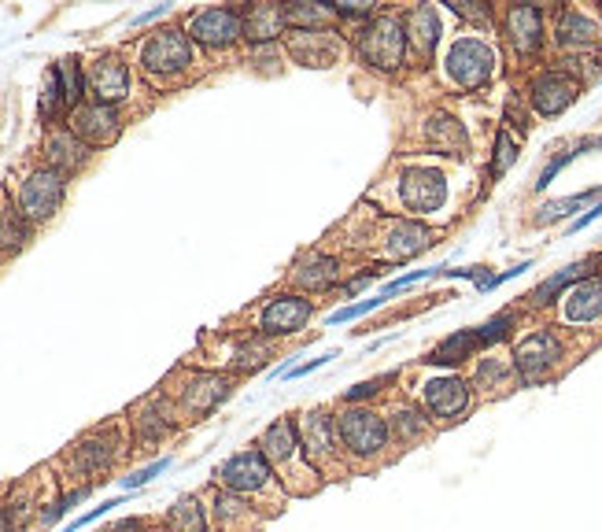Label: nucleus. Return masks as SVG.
Wrapping results in <instances>:
<instances>
[{"mask_svg": "<svg viewBox=\"0 0 602 532\" xmlns=\"http://www.w3.org/2000/svg\"><path fill=\"white\" fill-rule=\"evenodd\" d=\"M433 241V233L418 226V222H399L396 230H392V255L396 259H410V255H418L422 248H429Z\"/></svg>", "mask_w": 602, "mask_h": 532, "instance_id": "nucleus-34", "label": "nucleus"}, {"mask_svg": "<svg viewBox=\"0 0 602 532\" xmlns=\"http://www.w3.org/2000/svg\"><path fill=\"white\" fill-rule=\"evenodd\" d=\"M418 399H422V411L429 414V422L451 425L470 411L473 396H470V381H462V377H455V374H444V377H429V381H422Z\"/></svg>", "mask_w": 602, "mask_h": 532, "instance_id": "nucleus-7", "label": "nucleus"}, {"mask_svg": "<svg viewBox=\"0 0 602 532\" xmlns=\"http://www.w3.org/2000/svg\"><path fill=\"white\" fill-rule=\"evenodd\" d=\"M85 85L97 104H119V100L130 97L133 89V74L130 63H122L119 56H100V60L89 63V74H85Z\"/></svg>", "mask_w": 602, "mask_h": 532, "instance_id": "nucleus-15", "label": "nucleus"}, {"mask_svg": "<svg viewBox=\"0 0 602 532\" xmlns=\"http://www.w3.org/2000/svg\"><path fill=\"white\" fill-rule=\"evenodd\" d=\"M425 141H429L436 152L458 156V152L466 148V130H462V122H455L451 115H436V119H429V126H425Z\"/></svg>", "mask_w": 602, "mask_h": 532, "instance_id": "nucleus-29", "label": "nucleus"}, {"mask_svg": "<svg viewBox=\"0 0 602 532\" xmlns=\"http://www.w3.org/2000/svg\"><path fill=\"white\" fill-rule=\"evenodd\" d=\"M396 381V374H385V377H374V381H362V385H355V388H348L344 392V407H362L366 399H374L377 392L385 385H392Z\"/></svg>", "mask_w": 602, "mask_h": 532, "instance_id": "nucleus-42", "label": "nucleus"}, {"mask_svg": "<svg viewBox=\"0 0 602 532\" xmlns=\"http://www.w3.org/2000/svg\"><path fill=\"white\" fill-rule=\"evenodd\" d=\"M588 266H591V263H573V266H566V270H558L554 278H547V281H543V285H540V289L532 292L529 300H532V303H540V307H543V303H551L554 296H558V292L569 289L573 281L584 278V270H588Z\"/></svg>", "mask_w": 602, "mask_h": 532, "instance_id": "nucleus-39", "label": "nucleus"}, {"mask_svg": "<svg viewBox=\"0 0 602 532\" xmlns=\"http://www.w3.org/2000/svg\"><path fill=\"white\" fill-rule=\"evenodd\" d=\"M447 196V182L440 170H407L403 178H399V204L410 207V211H436V207L444 204Z\"/></svg>", "mask_w": 602, "mask_h": 532, "instance_id": "nucleus-18", "label": "nucleus"}, {"mask_svg": "<svg viewBox=\"0 0 602 532\" xmlns=\"http://www.w3.org/2000/svg\"><path fill=\"white\" fill-rule=\"evenodd\" d=\"M289 52L296 63H307V67H329V63L337 60V41H333L326 30H292Z\"/></svg>", "mask_w": 602, "mask_h": 532, "instance_id": "nucleus-21", "label": "nucleus"}, {"mask_svg": "<svg viewBox=\"0 0 602 532\" xmlns=\"http://www.w3.org/2000/svg\"><path fill=\"white\" fill-rule=\"evenodd\" d=\"M215 488H226L233 496L248 499L255 510H263L266 518L281 514L285 503H289V492L281 488L274 466L266 462V455L259 448H244L237 455H229L215 470Z\"/></svg>", "mask_w": 602, "mask_h": 532, "instance_id": "nucleus-2", "label": "nucleus"}, {"mask_svg": "<svg viewBox=\"0 0 602 532\" xmlns=\"http://www.w3.org/2000/svg\"><path fill=\"white\" fill-rule=\"evenodd\" d=\"M115 507H122V499H108V503H100V507H93V510H89V514H82V518H78V521H71V525H67V529H63V532H78V529H85V525H93V521L104 518V514H108V510H115Z\"/></svg>", "mask_w": 602, "mask_h": 532, "instance_id": "nucleus-48", "label": "nucleus"}, {"mask_svg": "<svg viewBox=\"0 0 602 532\" xmlns=\"http://www.w3.org/2000/svg\"><path fill=\"white\" fill-rule=\"evenodd\" d=\"M337 359V351H326V355H318V359H311V363L296 366V370H289V377H303V374H314V370H322V366H329Z\"/></svg>", "mask_w": 602, "mask_h": 532, "instance_id": "nucleus-49", "label": "nucleus"}, {"mask_svg": "<svg viewBox=\"0 0 602 532\" xmlns=\"http://www.w3.org/2000/svg\"><path fill=\"white\" fill-rule=\"evenodd\" d=\"M514 156H518L514 137H510V133H499V137H495V174H503V170L514 163Z\"/></svg>", "mask_w": 602, "mask_h": 532, "instance_id": "nucleus-47", "label": "nucleus"}, {"mask_svg": "<svg viewBox=\"0 0 602 532\" xmlns=\"http://www.w3.org/2000/svg\"><path fill=\"white\" fill-rule=\"evenodd\" d=\"M506 34H510V45H514L521 56L536 52L540 34H543L540 12H536V8H510V12H506Z\"/></svg>", "mask_w": 602, "mask_h": 532, "instance_id": "nucleus-23", "label": "nucleus"}, {"mask_svg": "<svg viewBox=\"0 0 602 532\" xmlns=\"http://www.w3.org/2000/svg\"><path fill=\"white\" fill-rule=\"evenodd\" d=\"M26 237H30V226L19 207L4 204L0 207V248H23Z\"/></svg>", "mask_w": 602, "mask_h": 532, "instance_id": "nucleus-37", "label": "nucleus"}, {"mask_svg": "<svg viewBox=\"0 0 602 532\" xmlns=\"http://www.w3.org/2000/svg\"><path fill=\"white\" fill-rule=\"evenodd\" d=\"M577 100V82L562 71H547L532 82V104L540 115H558Z\"/></svg>", "mask_w": 602, "mask_h": 532, "instance_id": "nucleus-19", "label": "nucleus"}, {"mask_svg": "<svg viewBox=\"0 0 602 532\" xmlns=\"http://www.w3.org/2000/svg\"><path fill=\"white\" fill-rule=\"evenodd\" d=\"M314 303L303 296H274L266 300V307L259 311V333L266 337H285V333H300L311 318Z\"/></svg>", "mask_w": 602, "mask_h": 532, "instance_id": "nucleus-17", "label": "nucleus"}, {"mask_svg": "<svg viewBox=\"0 0 602 532\" xmlns=\"http://www.w3.org/2000/svg\"><path fill=\"white\" fill-rule=\"evenodd\" d=\"M440 270H447V266H433V270H410V274H403V278H396V281H388L385 289L377 292V300L385 303V300H392V296H399L403 289H410L414 281H422L425 274H440Z\"/></svg>", "mask_w": 602, "mask_h": 532, "instance_id": "nucleus-44", "label": "nucleus"}, {"mask_svg": "<svg viewBox=\"0 0 602 532\" xmlns=\"http://www.w3.org/2000/svg\"><path fill=\"white\" fill-rule=\"evenodd\" d=\"M333 19L329 4H292L285 8V26L292 30H314V26H326Z\"/></svg>", "mask_w": 602, "mask_h": 532, "instance_id": "nucleus-38", "label": "nucleus"}, {"mask_svg": "<svg viewBox=\"0 0 602 532\" xmlns=\"http://www.w3.org/2000/svg\"><path fill=\"white\" fill-rule=\"evenodd\" d=\"M193 63H196L193 37L185 34V30H174V26H170V30H156V34L141 45V67H145L152 78H159V82L178 78V74H185Z\"/></svg>", "mask_w": 602, "mask_h": 532, "instance_id": "nucleus-6", "label": "nucleus"}, {"mask_svg": "<svg viewBox=\"0 0 602 532\" xmlns=\"http://www.w3.org/2000/svg\"><path fill=\"white\" fill-rule=\"evenodd\" d=\"M477 348H481V344H477V329H462V333H455V337H447L440 348H433L429 363L455 366V363H462V359H473V351Z\"/></svg>", "mask_w": 602, "mask_h": 532, "instance_id": "nucleus-31", "label": "nucleus"}, {"mask_svg": "<svg viewBox=\"0 0 602 532\" xmlns=\"http://www.w3.org/2000/svg\"><path fill=\"white\" fill-rule=\"evenodd\" d=\"M277 34H285V8L277 4H255L244 12V37L252 41H274Z\"/></svg>", "mask_w": 602, "mask_h": 532, "instance_id": "nucleus-27", "label": "nucleus"}, {"mask_svg": "<svg viewBox=\"0 0 602 532\" xmlns=\"http://www.w3.org/2000/svg\"><path fill=\"white\" fill-rule=\"evenodd\" d=\"M167 433H170V411H163L159 396L145 399L133 411V436H137V444H159Z\"/></svg>", "mask_w": 602, "mask_h": 532, "instance_id": "nucleus-25", "label": "nucleus"}, {"mask_svg": "<svg viewBox=\"0 0 602 532\" xmlns=\"http://www.w3.org/2000/svg\"><path fill=\"white\" fill-rule=\"evenodd\" d=\"M185 34L207 45V49H229L244 34V15L237 8H204L189 19Z\"/></svg>", "mask_w": 602, "mask_h": 532, "instance_id": "nucleus-13", "label": "nucleus"}, {"mask_svg": "<svg viewBox=\"0 0 602 532\" xmlns=\"http://www.w3.org/2000/svg\"><path fill=\"white\" fill-rule=\"evenodd\" d=\"M148 532H170L167 525H156V529H148Z\"/></svg>", "mask_w": 602, "mask_h": 532, "instance_id": "nucleus-56", "label": "nucleus"}, {"mask_svg": "<svg viewBox=\"0 0 602 532\" xmlns=\"http://www.w3.org/2000/svg\"><path fill=\"white\" fill-rule=\"evenodd\" d=\"M108 532H148V525H145V518H122V521H115Z\"/></svg>", "mask_w": 602, "mask_h": 532, "instance_id": "nucleus-50", "label": "nucleus"}, {"mask_svg": "<svg viewBox=\"0 0 602 532\" xmlns=\"http://www.w3.org/2000/svg\"><path fill=\"white\" fill-rule=\"evenodd\" d=\"M211 525L215 532H259L263 529L266 514L263 510H255L248 499L233 496L226 488H215V496H211Z\"/></svg>", "mask_w": 602, "mask_h": 532, "instance_id": "nucleus-16", "label": "nucleus"}, {"mask_svg": "<svg viewBox=\"0 0 602 532\" xmlns=\"http://www.w3.org/2000/svg\"><path fill=\"white\" fill-rule=\"evenodd\" d=\"M599 215H602V200H599V204H595V207H591L588 215H580L577 222H573V226H569V230H573V233H577V230H584V226H591V222H595V218H599Z\"/></svg>", "mask_w": 602, "mask_h": 532, "instance_id": "nucleus-52", "label": "nucleus"}, {"mask_svg": "<svg viewBox=\"0 0 602 532\" xmlns=\"http://www.w3.org/2000/svg\"><path fill=\"white\" fill-rule=\"evenodd\" d=\"M170 470V459H156L152 466H145V470H137L130 473V477H122V488H145L152 477H159V473H167Z\"/></svg>", "mask_w": 602, "mask_h": 532, "instance_id": "nucleus-46", "label": "nucleus"}, {"mask_svg": "<svg viewBox=\"0 0 602 532\" xmlns=\"http://www.w3.org/2000/svg\"><path fill=\"white\" fill-rule=\"evenodd\" d=\"M159 15H167V4H159V8H152V12H145V15H137L133 26H145V23H152V19H159Z\"/></svg>", "mask_w": 602, "mask_h": 532, "instance_id": "nucleus-54", "label": "nucleus"}, {"mask_svg": "<svg viewBox=\"0 0 602 532\" xmlns=\"http://www.w3.org/2000/svg\"><path fill=\"white\" fill-rule=\"evenodd\" d=\"M82 499H89V484H82V488H74V492H67V496H60V499H56V503H49V507H45V510H41V514H37V525H41V529H52V525H56V521H60L63 514H67V510H71V507H78Z\"/></svg>", "mask_w": 602, "mask_h": 532, "instance_id": "nucleus-40", "label": "nucleus"}, {"mask_svg": "<svg viewBox=\"0 0 602 532\" xmlns=\"http://www.w3.org/2000/svg\"><path fill=\"white\" fill-rule=\"evenodd\" d=\"M602 318V278L580 281L566 296V322H595Z\"/></svg>", "mask_w": 602, "mask_h": 532, "instance_id": "nucleus-26", "label": "nucleus"}, {"mask_svg": "<svg viewBox=\"0 0 602 532\" xmlns=\"http://www.w3.org/2000/svg\"><path fill=\"white\" fill-rule=\"evenodd\" d=\"M558 359H562V340L554 337L551 329L532 333V337H525L518 348H514V370H518V377L525 385L547 381L551 370L558 366Z\"/></svg>", "mask_w": 602, "mask_h": 532, "instance_id": "nucleus-9", "label": "nucleus"}, {"mask_svg": "<svg viewBox=\"0 0 602 532\" xmlns=\"http://www.w3.org/2000/svg\"><path fill=\"white\" fill-rule=\"evenodd\" d=\"M355 49L377 71H396L403 56H407V26H403L399 15H377L355 37Z\"/></svg>", "mask_w": 602, "mask_h": 532, "instance_id": "nucleus-5", "label": "nucleus"}, {"mask_svg": "<svg viewBox=\"0 0 602 532\" xmlns=\"http://www.w3.org/2000/svg\"><path fill=\"white\" fill-rule=\"evenodd\" d=\"M170 532H211V514L200 503V496H181L167 514Z\"/></svg>", "mask_w": 602, "mask_h": 532, "instance_id": "nucleus-28", "label": "nucleus"}, {"mask_svg": "<svg viewBox=\"0 0 602 532\" xmlns=\"http://www.w3.org/2000/svg\"><path fill=\"white\" fill-rule=\"evenodd\" d=\"M377 274H381V270H366L362 278H355V281H351V285H348V289H344V296H355V292H362V289H366V285H370V281L377 278Z\"/></svg>", "mask_w": 602, "mask_h": 532, "instance_id": "nucleus-51", "label": "nucleus"}, {"mask_svg": "<svg viewBox=\"0 0 602 532\" xmlns=\"http://www.w3.org/2000/svg\"><path fill=\"white\" fill-rule=\"evenodd\" d=\"M296 433H300V444L307 451V459L318 466V473L326 481H340L348 477L351 466L344 459V448H340V436H337V418L329 407H311L296 418Z\"/></svg>", "mask_w": 602, "mask_h": 532, "instance_id": "nucleus-4", "label": "nucleus"}, {"mask_svg": "<svg viewBox=\"0 0 602 532\" xmlns=\"http://www.w3.org/2000/svg\"><path fill=\"white\" fill-rule=\"evenodd\" d=\"M255 448L263 451L266 462L274 466L277 481H281V488H285L289 496H296V499L314 496V492L326 484V477L318 473V466L307 459V451H303L300 433H296V422H292V418H274V422L259 433V444H255Z\"/></svg>", "mask_w": 602, "mask_h": 532, "instance_id": "nucleus-1", "label": "nucleus"}, {"mask_svg": "<svg viewBox=\"0 0 602 532\" xmlns=\"http://www.w3.org/2000/svg\"><path fill=\"white\" fill-rule=\"evenodd\" d=\"M595 196H599V189H591V193H580V196H569V200H554V204H547L540 215H536V222H540V226H543V222H554V218H562V215H569V211H577V207L591 204Z\"/></svg>", "mask_w": 602, "mask_h": 532, "instance_id": "nucleus-41", "label": "nucleus"}, {"mask_svg": "<svg viewBox=\"0 0 602 532\" xmlns=\"http://www.w3.org/2000/svg\"><path fill=\"white\" fill-rule=\"evenodd\" d=\"M403 26H407V45H414L418 56H429V52L436 49V41H440V15H436L429 4L407 12Z\"/></svg>", "mask_w": 602, "mask_h": 532, "instance_id": "nucleus-24", "label": "nucleus"}, {"mask_svg": "<svg viewBox=\"0 0 602 532\" xmlns=\"http://www.w3.org/2000/svg\"><path fill=\"white\" fill-rule=\"evenodd\" d=\"M37 111H41V119L45 122H60L67 115V97H63V85H60V74L56 67H49L45 74V82H41V100H37Z\"/></svg>", "mask_w": 602, "mask_h": 532, "instance_id": "nucleus-33", "label": "nucleus"}, {"mask_svg": "<svg viewBox=\"0 0 602 532\" xmlns=\"http://www.w3.org/2000/svg\"><path fill=\"white\" fill-rule=\"evenodd\" d=\"M63 193H67V178L49 167H41L19 189V211H23L26 222H45V218H52L60 211Z\"/></svg>", "mask_w": 602, "mask_h": 532, "instance_id": "nucleus-8", "label": "nucleus"}, {"mask_svg": "<svg viewBox=\"0 0 602 532\" xmlns=\"http://www.w3.org/2000/svg\"><path fill=\"white\" fill-rule=\"evenodd\" d=\"M510 377H514V366L510 363H503V359H481L477 374H473V385L484 388V392H506Z\"/></svg>", "mask_w": 602, "mask_h": 532, "instance_id": "nucleus-36", "label": "nucleus"}, {"mask_svg": "<svg viewBox=\"0 0 602 532\" xmlns=\"http://www.w3.org/2000/svg\"><path fill=\"white\" fill-rule=\"evenodd\" d=\"M337 418V436L340 448H344V459H348L351 470H374L388 459V448L392 444V433H388V418L374 407H344L333 414Z\"/></svg>", "mask_w": 602, "mask_h": 532, "instance_id": "nucleus-3", "label": "nucleus"}, {"mask_svg": "<svg viewBox=\"0 0 602 532\" xmlns=\"http://www.w3.org/2000/svg\"><path fill=\"white\" fill-rule=\"evenodd\" d=\"M495 71L492 49L477 41V37H462L455 49L447 52V74L451 82H458L462 89H481Z\"/></svg>", "mask_w": 602, "mask_h": 532, "instance_id": "nucleus-10", "label": "nucleus"}, {"mask_svg": "<svg viewBox=\"0 0 602 532\" xmlns=\"http://www.w3.org/2000/svg\"><path fill=\"white\" fill-rule=\"evenodd\" d=\"M377 307H381V300H377V296H370V300H359V303H351V307H340V311H333L326 322H329V326H340V322H355V318L370 315V311H377Z\"/></svg>", "mask_w": 602, "mask_h": 532, "instance_id": "nucleus-45", "label": "nucleus"}, {"mask_svg": "<svg viewBox=\"0 0 602 532\" xmlns=\"http://www.w3.org/2000/svg\"><path fill=\"white\" fill-rule=\"evenodd\" d=\"M233 385L222 374H189L185 385L178 388V411L185 418H207L211 411H218V403H226Z\"/></svg>", "mask_w": 602, "mask_h": 532, "instance_id": "nucleus-12", "label": "nucleus"}, {"mask_svg": "<svg viewBox=\"0 0 602 532\" xmlns=\"http://www.w3.org/2000/svg\"><path fill=\"white\" fill-rule=\"evenodd\" d=\"M337 263L333 259H326V255H307L300 266H296V285H303V289H314V292H322L329 289L333 281H337Z\"/></svg>", "mask_w": 602, "mask_h": 532, "instance_id": "nucleus-30", "label": "nucleus"}, {"mask_svg": "<svg viewBox=\"0 0 602 532\" xmlns=\"http://www.w3.org/2000/svg\"><path fill=\"white\" fill-rule=\"evenodd\" d=\"M71 133L78 137V141H82L85 148H104L122 133V119H119V111L111 108V104H97V100H93V104L74 108Z\"/></svg>", "mask_w": 602, "mask_h": 532, "instance_id": "nucleus-14", "label": "nucleus"}, {"mask_svg": "<svg viewBox=\"0 0 602 532\" xmlns=\"http://www.w3.org/2000/svg\"><path fill=\"white\" fill-rule=\"evenodd\" d=\"M56 74H60V85H63V97H67V108H82V97H85V71L82 63L74 60V56H67V60L56 63Z\"/></svg>", "mask_w": 602, "mask_h": 532, "instance_id": "nucleus-35", "label": "nucleus"}, {"mask_svg": "<svg viewBox=\"0 0 602 532\" xmlns=\"http://www.w3.org/2000/svg\"><path fill=\"white\" fill-rule=\"evenodd\" d=\"M595 37H599V26L591 23L588 15L569 12L558 23V45L562 49H588V45H595Z\"/></svg>", "mask_w": 602, "mask_h": 532, "instance_id": "nucleus-32", "label": "nucleus"}, {"mask_svg": "<svg viewBox=\"0 0 602 532\" xmlns=\"http://www.w3.org/2000/svg\"><path fill=\"white\" fill-rule=\"evenodd\" d=\"M510 326H514V315H510V311H506V315H495L492 322H484V326L477 329V344L488 348V344H495V340H503L506 333H510Z\"/></svg>", "mask_w": 602, "mask_h": 532, "instance_id": "nucleus-43", "label": "nucleus"}, {"mask_svg": "<svg viewBox=\"0 0 602 532\" xmlns=\"http://www.w3.org/2000/svg\"><path fill=\"white\" fill-rule=\"evenodd\" d=\"M45 159H49V170H56V174L67 178V174H74V170L89 159V148H85L71 130H56L49 133V141H45Z\"/></svg>", "mask_w": 602, "mask_h": 532, "instance_id": "nucleus-22", "label": "nucleus"}, {"mask_svg": "<svg viewBox=\"0 0 602 532\" xmlns=\"http://www.w3.org/2000/svg\"><path fill=\"white\" fill-rule=\"evenodd\" d=\"M458 15H466V19H484L488 15V8H470V4H451Z\"/></svg>", "mask_w": 602, "mask_h": 532, "instance_id": "nucleus-53", "label": "nucleus"}, {"mask_svg": "<svg viewBox=\"0 0 602 532\" xmlns=\"http://www.w3.org/2000/svg\"><path fill=\"white\" fill-rule=\"evenodd\" d=\"M119 451H122L119 436L111 433V429H97V433L82 436V440L67 451V459H71L74 473H82V477H89V481H97V477H104V473L115 466Z\"/></svg>", "mask_w": 602, "mask_h": 532, "instance_id": "nucleus-11", "label": "nucleus"}, {"mask_svg": "<svg viewBox=\"0 0 602 532\" xmlns=\"http://www.w3.org/2000/svg\"><path fill=\"white\" fill-rule=\"evenodd\" d=\"M385 418H388V433H392V444H396V448H414V444H422L425 436L433 433L429 414H425L422 407H414V403H396Z\"/></svg>", "mask_w": 602, "mask_h": 532, "instance_id": "nucleus-20", "label": "nucleus"}, {"mask_svg": "<svg viewBox=\"0 0 602 532\" xmlns=\"http://www.w3.org/2000/svg\"><path fill=\"white\" fill-rule=\"evenodd\" d=\"M0 532H15L12 518H8V507H0Z\"/></svg>", "mask_w": 602, "mask_h": 532, "instance_id": "nucleus-55", "label": "nucleus"}]
</instances>
